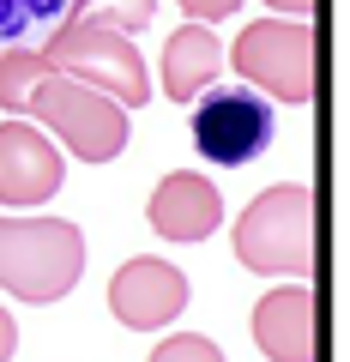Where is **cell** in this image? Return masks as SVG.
<instances>
[{
	"mask_svg": "<svg viewBox=\"0 0 350 362\" xmlns=\"http://www.w3.org/2000/svg\"><path fill=\"white\" fill-rule=\"evenodd\" d=\"M42 61L49 73L61 78H78L85 90L109 97L115 109H145L151 103V73L139 61V42L121 37L115 25H97V18H61L54 37L42 42Z\"/></svg>",
	"mask_w": 350,
	"mask_h": 362,
	"instance_id": "6da1fadb",
	"label": "cell"
},
{
	"mask_svg": "<svg viewBox=\"0 0 350 362\" xmlns=\"http://www.w3.org/2000/svg\"><path fill=\"white\" fill-rule=\"evenodd\" d=\"M85 278V230L66 218H0V290L18 302H61Z\"/></svg>",
	"mask_w": 350,
	"mask_h": 362,
	"instance_id": "7a4b0ae2",
	"label": "cell"
},
{
	"mask_svg": "<svg viewBox=\"0 0 350 362\" xmlns=\"http://www.w3.org/2000/svg\"><path fill=\"white\" fill-rule=\"evenodd\" d=\"M235 259L259 278H290L302 284V272L314 259V194L308 181H278L235 223Z\"/></svg>",
	"mask_w": 350,
	"mask_h": 362,
	"instance_id": "3957f363",
	"label": "cell"
},
{
	"mask_svg": "<svg viewBox=\"0 0 350 362\" xmlns=\"http://www.w3.org/2000/svg\"><path fill=\"white\" fill-rule=\"evenodd\" d=\"M230 66L266 103H308L314 97V25L308 18H259L235 37Z\"/></svg>",
	"mask_w": 350,
	"mask_h": 362,
	"instance_id": "277c9868",
	"label": "cell"
},
{
	"mask_svg": "<svg viewBox=\"0 0 350 362\" xmlns=\"http://www.w3.org/2000/svg\"><path fill=\"white\" fill-rule=\"evenodd\" d=\"M278 115L247 85H211L194 103V151L218 169H247L259 151H272Z\"/></svg>",
	"mask_w": 350,
	"mask_h": 362,
	"instance_id": "5b68a950",
	"label": "cell"
},
{
	"mask_svg": "<svg viewBox=\"0 0 350 362\" xmlns=\"http://www.w3.org/2000/svg\"><path fill=\"white\" fill-rule=\"evenodd\" d=\"M30 115H37V127H49L85 163H109L127 145V109H115L109 97H97V90H85L78 78H61V73H49L37 85Z\"/></svg>",
	"mask_w": 350,
	"mask_h": 362,
	"instance_id": "8992f818",
	"label": "cell"
},
{
	"mask_svg": "<svg viewBox=\"0 0 350 362\" xmlns=\"http://www.w3.org/2000/svg\"><path fill=\"white\" fill-rule=\"evenodd\" d=\"M187 296H194L187 272H175L157 254H133L127 266L109 278V314H115L121 326H133V332H157V326L182 320Z\"/></svg>",
	"mask_w": 350,
	"mask_h": 362,
	"instance_id": "52a82bcc",
	"label": "cell"
},
{
	"mask_svg": "<svg viewBox=\"0 0 350 362\" xmlns=\"http://www.w3.org/2000/svg\"><path fill=\"white\" fill-rule=\"evenodd\" d=\"M61 181L66 163L49 133L25 121H0V206H42L61 194Z\"/></svg>",
	"mask_w": 350,
	"mask_h": 362,
	"instance_id": "ba28073f",
	"label": "cell"
},
{
	"mask_svg": "<svg viewBox=\"0 0 350 362\" xmlns=\"http://www.w3.org/2000/svg\"><path fill=\"white\" fill-rule=\"evenodd\" d=\"M145 223H151L163 242H206L223 223V194L194 169H175L151 187V206H145Z\"/></svg>",
	"mask_w": 350,
	"mask_h": 362,
	"instance_id": "9c48e42d",
	"label": "cell"
},
{
	"mask_svg": "<svg viewBox=\"0 0 350 362\" xmlns=\"http://www.w3.org/2000/svg\"><path fill=\"white\" fill-rule=\"evenodd\" d=\"M254 344L266 362H314V290L278 284L254 308Z\"/></svg>",
	"mask_w": 350,
	"mask_h": 362,
	"instance_id": "30bf717a",
	"label": "cell"
},
{
	"mask_svg": "<svg viewBox=\"0 0 350 362\" xmlns=\"http://www.w3.org/2000/svg\"><path fill=\"white\" fill-rule=\"evenodd\" d=\"M218 78H223V42H218V30H206V25L169 30V42H163V90L175 97V103H199Z\"/></svg>",
	"mask_w": 350,
	"mask_h": 362,
	"instance_id": "8fae6325",
	"label": "cell"
},
{
	"mask_svg": "<svg viewBox=\"0 0 350 362\" xmlns=\"http://www.w3.org/2000/svg\"><path fill=\"white\" fill-rule=\"evenodd\" d=\"M66 18V0H0V54L30 49L37 30H54Z\"/></svg>",
	"mask_w": 350,
	"mask_h": 362,
	"instance_id": "7c38bea8",
	"label": "cell"
},
{
	"mask_svg": "<svg viewBox=\"0 0 350 362\" xmlns=\"http://www.w3.org/2000/svg\"><path fill=\"white\" fill-rule=\"evenodd\" d=\"M42 78H49V61L37 49H6L0 54V109L6 115H25Z\"/></svg>",
	"mask_w": 350,
	"mask_h": 362,
	"instance_id": "4fadbf2b",
	"label": "cell"
},
{
	"mask_svg": "<svg viewBox=\"0 0 350 362\" xmlns=\"http://www.w3.org/2000/svg\"><path fill=\"white\" fill-rule=\"evenodd\" d=\"M66 18H97V25H115L121 37H139L157 18V0H66Z\"/></svg>",
	"mask_w": 350,
	"mask_h": 362,
	"instance_id": "5bb4252c",
	"label": "cell"
},
{
	"mask_svg": "<svg viewBox=\"0 0 350 362\" xmlns=\"http://www.w3.org/2000/svg\"><path fill=\"white\" fill-rule=\"evenodd\" d=\"M151 362H223V350L211 338H199V332H175V338H163L151 350Z\"/></svg>",
	"mask_w": 350,
	"mask_h": 362,
	"instance_id": "9a60e30c",
	"label": "cell"
},
{
	"mask_svg": "<svg viewBox=\"0 0 350 362\" xmlns=\"http://www.w3.org/2000/svg\"><path fill=\"white\" fill-rule=\"evenodd\" d=\"M235 6H242V0H182V13H187V25H218V18H230Z\"/></svg>",
	"mask_w": 350,
	"mask_h": 362,
	"instance_id": "2e32d148",
	"label": "cell"
},
{
	"mask_svg": "<svg viewBox=\"0 0 350 362\" xmlns=\"http://www.w3.org/2000/svg\"><path fill=\"white\" fill-rule=\"evenodd\" d=\"M13 350H18V320L0 308V362H13Z\"/></svg>",
	"mask_w": 350,
	"mask_h": 362,
	"instance_id": "e0dca14e",
	"label": "cell"
},
{
	"mask_svg": "<svg viewBox=\"0 0 350 362\" xmlns=\"http://www.w3.org/2000/svg\"><path fill=\"white\" fill-rule=\"evenodd\" d=\"M266 6H272V18H278V13H284V18H302L314 0H266Z\"/></svg>",
	"mask_w": 350,
	"mask_h": 362,
	"instance_id": "ac0fdd59",
	"label": "cell"
}]
</instances>
